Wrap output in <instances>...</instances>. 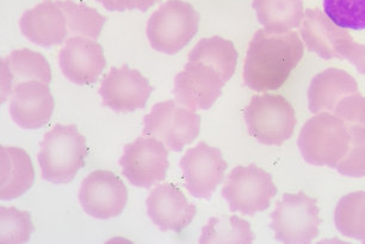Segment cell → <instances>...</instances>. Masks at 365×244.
Instances as JSON below:
<instances>
[{"mask_svg":"<svg viewBox=\"0 0 365 244\" xmlns=\"http://www.w3.org/2000/svg\"><path fill=\"white\" fill-rule=\"evenodd\" d=\"M58 66L73 84H95L106 66L104 51L96 40L84 36H71L58 53Z\"/></svg>","mask_w":365,"mask_h":244,"instance_id":"14","label":"cell"},{"mask_svg":"<svg viewBox=\"0 0 365 244\" xmlns=\"http://www.w3.org/2000/svg\"><path fill=\"white\" fill-rule=\"evenodd\" d=\"M334 224L343 236L365 243V192L344 196L334 210Z\"/></svg>","mask_w":365,"mask_h":244,"instance_id":"24","label":"cell"},{"mask_svg":"<svg viewBox=\"0 0 365 244\" xmlns=\"http://www.w3.org/2000/svg\"><path fill=\"white\" fill-rule=\"evenodd\" d=\"M358 92V84L346 70L329 68L317 74L308 88V107L312 113L333 112L338 102Z\"/></svg>","mask_w":365,"mask_h":244,"instance_id":"20","label":"cell"},{"mask_svg":"<svg viewBox=\"0 0 365 244\" xmlns=\"http://www.w3.org/2000/svg\"><path fill=\"white\" fill-rule=\"evenodd\" d=\"M78 198L88 216L106 221L123 212L128 201V191L113 171H95L81 182Z\"/></svg>","mask_w":365,"mask_h":244,"instance_id":"11","label":"cell"},{"mask_svg":"<svg viewBox=\"0 0 365 244\" xmlns=\"http://www.w3.org/2000/svg\"><path fill=\"white\" fill-rule=\"evenodd\" d=\"M244 120L250 135L264 146H281L295 130V110L282 95H253Z\"/></svg>","mask_w":365,"mask_h":244,"instance_id":"5","label":"cell"},{"mask_svg":"<svg viewBox=\"0 0 365 244\" xmlns=\"http://www.w3.org/2000/svg\"><path fill=\"white\" fill-rule=\"evenodd\" d=\"M88 150L77 125L55 124L40 143L41 176L53 184H68L85 166Z\"/></svg>","mask_w":365,"mask_h":244,"instance_id":"2","label":"cell"},{"mask_svg":"<svg viewBox=\"0 0 365 244\" xmlns=\"http://www.w3.org/2000/svg\"><path fill=\"white\" fill-rule=\"evenodd\" d=\"M349 127L329 112L317 113L303 125L297 146L306 162L336 169L350 149Z\"/></svg>","mask_w":365,"mask_h":244,"instance_id":"3","label":"cell"},{"mask_svg":"<svg viewBox=\"0 0 365 244\" xmlns=\"http://www.w3.org/2000/svg\"><path fill=\"white\" fill-rule=\"evenodd\" d=\"M299 26V33L308 51L324 60H341L347 44L354 40L347 30L336 28L325 14L317 9L306 10Z\"/></svg>","mask_w":365,"mask_h":244,"instance_id":"18","label":"cell"},{"mask_svg":"<svg viewBox=\"0 0 365 244\" xmlns=\"http://www.w3.org/2000/svg\"><path fill=\"white\" fill-rule=\"evenodd\" d=\"M260 24L270 33H284L302 23L303 0H253Z\"/></svg>","mask_w":365,"mask_h":244,"instance_id":"22","label":"cell"},{"mask_svg":"<svg viewBox=\"0 0 365 244\" xmlns=\"http://www.w3.org/2000/svg\"><path fill=\"white\" fill-rule=\"evenodd\" d=\"M56 1L66 16L68 35L88 37L92 40L98 38L106 24L104 16L101 15L96 9L85 4H77L73 0Z\"/></svg>","mask_w":365,"mask_h":244,"instance_id":"26","label":"cell"},{"mask_svg":"<svg viewBox=\"0 0 365 244\" xmlns=\"http://www.w3.org/2000/svg\"><path fill=\"white\" fill-rule=\"evenodd\" d=\"M185 189L192 197L209 201L220 184L223 181L228 164L223 160L219 148L205 142L187 150L180 159Z\"/></svg>","mask_w":365,"mask_h":244,"instance_id":"10","label":"cell"},{"mask_svg":"<svg viewBox=\"0 0 365 244\" xmlns=\"http://www.w3.org/2000/svg\"><path fill=\"white\" fill-rule=\"evenodd\" d=\"M256 236L250 223L237 216H222L209 219L208 224L202 229L200 243H252Z\"/></svg>","mask_w":365,"mask_h":244,"instance_id":"25","label":"cell"},{"mask_svg":"<svg viewBox=\"0 0 365 244\" xmlns=\"http://www.w3.org/2000/svg\"><path fill=\"white\" fill-rule=\"evenodd\" d=\"M325 15L345 30H365V0H324Z\"/></svg>","mask_w":365,"mask_h":244,"instance_id":"27","label":"cell"},{"mask_svg":"<svg viewBox=\"0 0 365 244\" xmlns=\"http://www.w3.org/2000/svg\"><path fill=\"white\" fill-rule=\"evenodd\" d=\"M33 80L51 83V66L43 55L22 48L1 58V102H6L17 85Z\"/></svg>","mask_w":365,"mask_h":244,"instance_id":"19","label":"cell"},{"mask_svg":"<svg viewBox=\"0 0 365 244\" xmlns=\"http://www.w3.org/2000/svg\"><path fill=\"white\" fill-rule=\"evenodd\" d=\"M343 58L350 61L359 73L365 75V44L350 41L344 51Z\"/></svg>","mask_w":365,"mask_h":244,"instance_id":"31","label":"cell"},{"mask_svg":"<svg viewBox=\"0 0 365 244\" xmlns=\"http://www.w3.org/2000/svg\"><path fill=\"white\" fill-rule=\"evenodd\" d=\"M347 127L351 135L350 149L336 169L349 178H363L365 176V127Z\"/></svg>","mask_w":365,"mask_h":244,"instance_id":"29","label":"cell"},{"mask_svg":"<svg viewBox=\"0 0 365 244\" xmlns=\"http://www.w3.org/2000/svg\"><path fill=\"white\" fill-rule=\"evenodd\" d=\"M19 26L31 43L46 49L60 46L68 36L66 16L54 0H43L35 8L26 10Z\"/></svg>","mask_w":365,"mask_h":244,"instance_id":"17","label":"cell"},{"mask_svg":"<svg viewBox=\"0 0 365 244\" xmlns=\"http://www.w3.org/2000/svg\"><path fill=\"white\" fill-rule=\"evenodd\" d=\"M157 1H159V0H113L117 11L139 10L141 12H146Z\"/></svg>","mask_w":365,"mask_h":244,"instance_id":"32","label":"cell"},{"mask_svg":"<svg viewBox=\"0 0 365 244\" xmlns=\"http://www.w3.org/2000/svg\"><path fill=\"white\" fill-rule=\"evenodd\" d=\"M97 1L101 3L108 11H117L113 0H97Z\"/></svg>","mask_w":365,"mask_h":244,"instance_id":"33","label":"cell"},{"mask_svg":"<svg viewBox=\"0 0 365 244\" xmlns=\"http://www.w3.org/2000/svg\"><path fill=\"white\" fill-rule=\"evenodd\" d=\"M304 55V46L296 31L255 33L244 65V83L256 92L276 91L288 80Z\"/></svg>","mask_w":365,"mask_h":244,"instance_id":"1","label":"cell"},{"mask_svg":"<svg viewBox=\"0 0 365 244\" xmlns=\"http://www.w3.org/2000/svg\"><path fill=\"white\" fill-rule=\"evenodd\" d=\"M347 125L365 127V97L357 92L344 97L333 111Z\"/></svg>","mask_w":365,"mask_h":244,"instance_id":"30","label":"cell"},{"mask_svg":"<svg viewBox=\"0 0 365 244\" xmlns=\"http://www.w3.org/2000/svg\"><path fill=\"white\" fill-rule=\"evenodd\" d=\"M0 159V199L14 201L22 197L35 181V171L29 154L17 147H1Z\"/></svg>","mask_w":365,"mask_h":244,"instance_id":"21","label":"cell"},{"mask_svg":"<svg viewBox=\"0 0 365 244\" xmlns=\"http://www.w3.org/2000/svg\"><path fill=\"white\" fill-rule=\"evenodd\" d=\"M153 87L139 70L113 67L102 81L99 95L103 105L117 113L134 112L146 106Z\"/></svg>","mask_w":365,"mask_h":244,"instance_id":"13","label":"cell"},{"mask_svg":"<svg viewBox=\"0 0 365 244\" xmlns=\"http://www.w3.org/2000/svg\"><path fill=\"white\" fill-rule=\"evenodd\" d=\"M147 215L161 231L180 233L190 226L197 213L179 187L170 182L158 185L146 201Z\"/></svg>","mask_w":365,"mask_h":244,"instance_id":"15","label":"cell"},{"mask_svg":"<svg viewBox=\"0 0 365 244\" xmlns=\"http://www.w3.org/2000/svg\"><path fill=\"white\" fill-rule=\"evenodd\" d=\"M1 233L0 243H26L33 233L34 226L29 212L16 208H0Z\"/></svg>","mask_w":365,"mask_h":244,"instance_id":"28","label":"cell"},{"mask_svg":"<svg viewBox=\"0 0 365 244\" xmlns=\"http://www.w3.org/2000/svg\"><path fill=\"white\" fill-rule=\"evenodd\" d=\"M54 112L51 88L42 81H24L11 93L10 115L23 129H40L47 124Z\"/></svg>","mask_w":365,"mask_h":244,"instance_id":"16","label":"cell"},{"mask_svg":"<svg viewBox=\"0 0 365 244\" xmlns=\"http://www.w3.org/2000/svg\"><path fill=\"white\" fill-rule=\"evenodd\" d=\"M237 49L232 41L214 36L202 38L189 54V61H200L215 68L225 81H230L237 70Z\"/></svg>","mask_w":365,"mask_h":244,"instance_id":"23","label":"cell"},{"mask_svg":"<svg viewBox=\"0 0 365 244\" xmlns=\"http://www.w3.org/2000/svg\"><path fill=\"white\" fill-rule=\"evenodd\" d=\"M277 192L271 174L250 164L237 166L230 171L221 194L232 211L253 216L270 208Z\"/></svg>","mask_w":365,"mask_h":244,"instance_id":"8","label":"cell"},{"mask_svg":"<svg viewBox=\"0 0 365 244\" xmlns=\"http://www.w3.org/2000/svg\"><path fill=\"white\" fill-rule=\"evenodd\" d=\"M226 84L222 75L212 66L189 61L175 78V102L192 111L208 110L222 95Z\"/></svg>","mask_w":365,"mask_h":244,"instance_id":"12","label":"cell"},{"mask_svg":"<svg viewBox=\"0 0 365 244\" xmlns=\"http://www.w3.org/2000/svg\"><path fill=\"white\" fill-rule=\"evenodd\" d=\"M318 203L304 192L285 193L271 213L276 240L288 244L311 243L319 236Z\"/></svg>","mask_w":365,"mask_h":244,"instance_id":"6","label":"cell"},{"mask_svg":"<svg viewBox=\"0 0 365 244\" xmlns=\"http://www.w3.org/2000/svg\"><path fill=\"white\" fill-rule=\"evenodd\" d=\"M201 116L175 100L158 102L143 118V136L155 137L168 149L182 152L200 135Z\"/></svg>","mask_w":365,"mask_h":244,"instance_id":"7","label":"cell"},{"mask_svg":"<svg viewBox=\"0 0 365 244\" xmlns=\"http://www.w3.org/2000/svg\"><path fill=\"white\" fill-rule=\"evenodd\" d=\"M200 16L182 0H168L147 23V37L154 51L175 55L187 47L198 33Z\"/></svg>","mask_w":365,"mask_h":244,"instance_id":"4","label":"cell"},{"mask_svg":"<svg viewBox=\"0 0 365 244\" xmlns=\"http://www.w3.org/2000/svg\"><path fill=\"white\" fill-rule=\"evenodd\" d=\"M120 166L133 186L150 189L166 179L170 166L168 148L155 137L143 136L125 147Z\"/></svg>","mask_w":365,"mask_h":244,"instance_id":"9","label":"cell"}]
</instances>
